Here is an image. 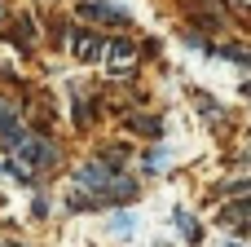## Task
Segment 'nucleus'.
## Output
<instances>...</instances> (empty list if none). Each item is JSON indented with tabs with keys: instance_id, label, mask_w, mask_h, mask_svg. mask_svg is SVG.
Here are the masks:
<instances>
[{
	"instance_id": "obj_1",
	"label": "nucleus",
	"mask_w": 251,
	"mask_h": 247,
	"mask_svg": "<svg viewBox=\"0 0 251 247\" xmlns=\"http://www.w3.org/2000/svg\"><path fill=\"white\" fill-rule=\"evenodd\" d=\"M13 155L22 159V168H49V164L57 159V150H53V141H44V137H22Z\"/></svg>"
},
{
	"instance_id": "obj_11",
	"label": "nucleus",
	"mask_w": 251,
	"mask_h": 247,
	"mask_svg": "<svg viewBox=\"0 0 251 247\" xmlns=\"http://www.w3.org/2000/svg\"><path fill=\"white\" fill-rule=\"evenodd\" d=\"M115 230L119 234H132V217H115Z\"/></svg>"
},
{
	"instance_id": "obj_5",
	"label": "nucleus",
	"mask_w": 251,
	"mask_h": 247,
	"mask_svg": "<svg viewBox=\"0 0 251 247\" xmlns=\"http://www.w3.org/2000/svg\"><path fill=\"white\" fill-rule=\"evenodd\" d=\"M251 221V199H243V203H229L225 212H221V225H247Z\"/></svg>"
},
{
	"instance_id": "obj_12",
	"label": "nucleus",
	"mask_w": 251,
	"mask_h": 247,
	"mask_svg": "<svg viewBox=\"0 0 251 247\" xmlns=\"http://www.w3.org/2000/svg\"><path fill=\"white\" fill-rule=\"evenodd\" d=\"M225 247H243V243H225Z\"/></svg>"
},
{
	"instance_id": "obj_7",
	"label": "nucleus",
	"mask_w": 251,
	"mask_h": 247,
	"mask_svg": "<svg viewBox=\"0 0 251 247\" xmlns=\"http://www.w3.org/2000/svg\"><path fill=\"white\" fill-rule=\"evenodd\" d=\"M176 230H181V234H185L190 243H199V225H194V221H190L185 212H176Z\"/></svg>"
},
{
	"instance_id": "obj_2",
	"label": "nucleus",
	"mask_w": 251,
	"mask_h": 247,
	"mask_svg": "<svg viewBox=\"0 0 251 247\" xmlns=\"http://www.w3.org/2000/svg\"><path fill=\"white\" fill-rule=\"evenodd\" d=\"M110 181H115V172H110L101 159H93V164H84V168L75 172V190H79V194H101Z\"/></svg>"
},
{
	"instance_id": "obj_3",
	"label": "nucleus",
	"mask_w": 251,
	"mask_h": 247,
	"mask_svg": "<svg viewBox=\"0 0 251 247\" xmlns=\"http://www.w3.org/2000/svg\"><path fill=\"white\" fill-rule=\"evenodd\" d=\"M71 49H75L79 62H97V57L106 53V40H101L97 31H75V35H71Z\"/></svg>"
},
{
	"instance_id": "obj_8",
	"label": "nucleus",
	"mask_w": 251,
	"mask_h": 247,
	"mask_svg": "<svg viewBox=\"0 0 251 247\" xmlns=\"http://www.w3.org/2000/svg\"><path fill=\"white\" fill-rule=\"evenodd\" d=\"M128 128H132V133H159V119H150V115H137Z\"/></svg>"
},
{
	"instance_id": "obj_6",
	"label": "nucleus",
	"mask_w": 251,
	"mask_h": 247,
	"mask_svg": "<svg viewBox=\"0 0 251 247\" xmlns=\"http://www.w3.org/2000/svg\"><path fill=\"white\" fill-rule=\"evenodd\" d=\"M110 57H115V62H132V57H137V44H132V40H110Z\"/></svg>"
},
{
	"instance_id": "obj_4",
	"label": "nucleus",
	"mask_w": 251,
	"mask_h": 247,
	"mask_svg": "<svg viewBox=\"0 0 251 247\" xmlns=\"http://www.w3.org/2000/svg\"><path fill=\"white\" fill-rule=\"evenodd\" d=\"M79 13H84V18H93V22H115V27H119V22H128V13H124V9H115V4H106V0H88Z\"/></svg>"
},
{
	"instance_id": "obj_10",
	"label": "nucleus",
	"mask_w": 251,
	"mask_h": 247,
	"mask_svg": "<svg viewBox=\"0 0 251 247\" xmlns=\"http://www.w3.org/2000/svg\"><path fill=\"white\" fill-rule=\"evenodd\" d=\"M221 190H225L229 199H234V194H251V177H243V181H225Z\"/></svg>"
},
{
	"instance_id": "obj_9",
	"label": "nucleus",
	"mask_w": 251,
	"mask_h": 247,
	"mask_svg": "<svg viewBox=\"0 0 251 247\" xmlns=\"http://www.w3.org/2000/svg\"><path fill=\"white\" fill-rule=\"evenodd\" d=\"M216 53H221V57H234V62H243V66H251V49H229V44H225V49H216Z\"/></svg>"
}]
</instances>
